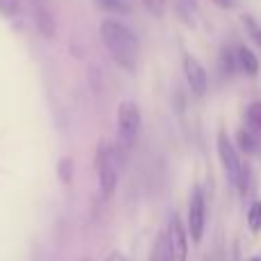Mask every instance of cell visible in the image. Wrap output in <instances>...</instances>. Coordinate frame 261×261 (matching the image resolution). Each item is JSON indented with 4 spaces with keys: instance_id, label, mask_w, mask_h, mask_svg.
Segmentation results:
<instances>
[{
    "instance_id": "6da1fadb",
    "label": "cell",
    "mask_w": 261,
    "mask_h": 261,
    "mask_svg": "<svg viewBox=\"0 0 261 261\" xmlns=\"http://www.w3.org/2000/svg\"><path fill=\"white\" fill-rule=\"evenodd\" d=\"M101 39H103V46L108 48L110 58L119 67L126 71H135L140 60V41L124 23L115 21V18H106L101 23Z\"/></svg>"
},
{
    "instance_id": "7a4b0ae2",
    "label": "cell",
    "mask_w": 261,
    "mask_h": 261,
    "mask_svg": "<svg viewBox=\"0 0 261 261\" xmlns=\"http://www.w3.org/2000/svg\"><path fill=\"white\" fill-rule=\"evenodd\" d=\"M119 153L122 149L117 147H101L99 151V190H101V199H110L115 195L117 188V179H119Z\"/></svg>"
},
{
    "instance_id": "3957f363",
    "label": "cell",
    "mask_w": 261,
    "mask_h": 261,
    "mask_svg": "<svg viewBox=\"0 0 261 261\" xmlns=\"http://www.w3.org/2000/svg\"><path fill=\"white\" fill-rule=\"evenodd\" d=\"M140 133V108L135 101H124L117 108V138L119 149L128 151Z\"/></svg>"
},
{
    "instance_id": "277c9868",
    "label": "cell",
    "mask_w": 261,
    "mask_h": 261,
    "mask_svg": "<svg viewBox=\"0 0 261 261\" xmlns=\"http://www.w3.org/2000/svg\"><path fill=\"white\" fill-rule=\"evenodd\" d=\"M204 227H206V202L204 193L195 186L188 199V234L193 243H199L204 239Z\"/></svg>"
},
{
    "instance_id": "5b68a950",
    "label": "cell",
    "mask_w": 261,
    "mask_h": 261,
    "mask_svg": "<svg viewBox=\"0 0 261 261\" xmlns=\"http://www.w3.org/2000/svg\"><path fill=\"white\" fill-rule=\"evenodd\" d=\"M218 156H220L222 170H225L229 184L236 186V179H239V174H241V165H243V158L239 156V149H236V144L227 138L225 130L218 133Z\"/></svg>"
},
{
    "instance_id": "8992f818",
    "label": "cell",
    "mask_w": 261,
    "mask_h": 261,
    "mask_svg": "<svg viewBox=\"0 0 261 261\" xmlns=\"http://www.w3.org/2000/svg\"><path fill=\"white\" fill-rule=\"evenodd\" d=\"M184 73H186V83H188L190 92H193L197 99H202L208 92V73L204 69V64L199 62L195 55L186 53L184 55Z\"/></svg>"
},
{
    "instance_id": "52a82bcc",
    "label": "cell",
    "mask_w": 261,
    "mask_h": 261,
    "mask_svg": "<svg viewBox=\"0 0 261 261\" xmlns=\"http://www.w3.org/2000/svg\"><path fill=\"white\" fill-rule=\"evenodd\" d=\"M165 231L170 241V261H186L188 259V229L181 225V218L172 216Z\"/></svg>"
},
{
    "instance_id": "ba28073f",
    "label": "cell",
    "mask_w": 261,
    "mask_h": 261,
    "mask_svg": "<svg viewBox=\"0 0 261 261\" xmlns=\"http://www.w3.org/2000/svg\"><path fill=\"white\" fill-rule=\"evenodd\" d=\"M32 3V16H35V25L44 39H53L55 37V16L50 9L48 0H30Z\"/></svg>"
},
{
    "instance_id": "9c48e42d",
    "label": "cell",
    "mask_w": 261,
    "mask_h": 261,
    "mask_svg": "<svg viewBox=\"0 0 261 261\" xmlns=\"http://www.w3.org/2000/svg\"><path fill=\"white\" fill-rule=\"evenodd\" d=\"M236 62H239V71L245 73V76L254 78L259 73V58L248 46H239L236 48Z\"/></svg>"
},
{
    "instance_id": "30bf717a",
    "label": "cell",
    "mask_w": 261,
    "mask_h": 261,
    "mask_svg": "<svg viewBox=\"0 0 261 261\" xmlns=\"http://www.w3.org/2000/svg\"><path fill=\"white\" fill-rule=\"evenodd\" d=\"M236 149L245 156H252L261 149V140L254 135V130L250 128H239L236 130Z\"/></svg>"
},
{
    "instance_id": "8fae6325",
    "label": "cell",
    "mask_w": 261,
    "mask_h": 261,
    "mask_svg": "<svg viewBox=\"0 0 261 261\" xmlns=\"http://www.w3.org/2000/svg\"><path fill=\"white\" fill-rule=\"evenodd\" d=\"M176 14H179V18L188 28H195L197 25V18H199L197 0H176Z\"/></svg>"
},
{
    "instance_id": "7c38bea8",
    "label": "cell",
    "mask_w": 261,
    "mask_h": 261,
    "mask_svg": "<svg viewBox=\"0 0 261 261\" xmlns=\"http://www.w3.org/2000/svg\"><path fill=\"white\" fill-rule=\"evenodd\" d=\"M220 71L225 78H231L236 71H239V62H236V50L225 46L220 50Z\"/></svg>"
},
{
    "instance_id": "4fadbf2b",
    "label": "cell",
    "mask_w": 261,
    "mask_h": 261,
    "mask_svg": "<svg viewBox=\"0 0 261 261\" xmlns=\"http://www.w3.org/2000/svg\"><path fill=\"white\" fill-rule=\"evenodd\" d=\"M147 261H170V241H167V231H161L151 248Z\"/></svg>"
},
{
    "instance_id": "5bb4252c",
    "label": "cell",
    "mask_w": 261,
    "mask_h": 261,
    "mask_svg": "<svg viewBox=\"0 0 261 261\" xmlns=\"http://www.w3.org/2000/svg\"><path fill=\"white\" fill-rule=\"evenodd\" d=\"M241 23H243V30L248 32V37L254 41V46H259L261 50V23L252 14H241Z\"/></svg>"
},
{
    "instance_id": "9a60e30c",
    "label": "cell",
    "mask_w": 261,
    "mask_h": 261,
    "mask_svg": "<svg viewBox=\"0 0 261 261\" xmlns=\"http://www.w3.org/2000/svg\"><path fill=\"white\" fill-rule=\"evenodd\" d=\"M245 124H248L250 130L261 133V101H252L245 108Z\"/></svg>"
},
{
    "instance_id": "2e32d148",
    "label": "cell",
    "mask_w": 261,
    "mask_h": 261,
    "mask_svg": "<svg viewBox=\"0 0 261 261\" xmlns=\"http://www.w3.org/2000/svg\"><path fill=\"white\" fill-rule=\"evenodd\" d=\"M236 188L241 190V195H250V190H252V167H250L248 161H243V165H241V174H239V179H236Z\"/></svg>"
},
{
    "instance_id": "e0dca14e",
    "label": "cell",
    "mask_w": 261,
    "mask_h": 261,
    "mask_svg": "<svg viewBox=\"0 0 261 261\" xmlns=\"http://www.w3.org/2000/svg\"><path fill=\"white\" fill-rule=\"evenodd\" d=\"M96 5H99L101 9H106V12H113V14H128L130 12L126 0H96Z\"/></svg>"
},
{
    "instance_id": "ac0fdd59",
    "label": "cell",
    "mask_w": 261,
    "mask_h": 261,
    "mask_svg": "<svg viewBox=\"0 0 261 261\" xmlns=\"http://www.w3.org/2000/svg\"><path fill=\"white\" fill-rule=\"evenodd\" d=\"M248 227L252 234H259L261 231V202H252L248 211Z\"/></svg>"
},
{
    "instance_id": "d6986e66",
    "label": "cell",
    "mask_w": 261,
    "mask_h": 261,
    "mask_svg": "<svg viewBox=\"0 0 261 261\" xmlns=\"http://www.w3.org/2000/svg\"><path fill=\"white\" fill-rule=\"evenodd\" d=\"M21 12V0H0V14L7 18L16 16Z\"/></svg>"
},
{
    "instance_id": "ffe728a7",
    "label": "cell",
    "mask_w": 261,
    "mask_h": 261,
    "mask_svg": "<svg viewBox=\"0 0 261 261\" xmlns=\"http://www.w3.org/2000/svg\"><path fill=\"white\" fill-rule=\"evenodd\" d=\"M142 5L147 7L149 14H153L156 18H161L165 14V0H142Z\"/></svg>"
},
{
    "instance_id": "44dd1931",
    "label": "cell",
    "mask_w": 261,
    "mask_h": 261,
    "mask_svg": "<svg viewBox=\"0 0 261 261\" xmlns=\"http://www.w3.org/2000/svg\"><path fill=\"white\" fill-rule=\"evenodd\" d=\"M71 170H73L71 158H62V161H60V165H58V172H60L62 184H69V181H71Z\"/></svg>"
},
{
    "instance_id": "7402d4cb",
    "label": "cell",
    "mask_w": 261,
    "mask_h": 261,
    "mask_svg": "<svg viewBox=\"0 0 261 261\" xmlns=\"http://www.w3.org/2000/svg\"><path fill=\"white\" fill-rule=\"evenodd\" d=\"M211 3L220 9H234L236 7V0H211Z\"/></svg>"
},
{
    "instance_id": "603a6c76",
    "label": "cell",
    "mask_w": 261,
    "mask_h": 261,
    "mask_svg": "<svg viewBox=\"0 0 261 261\" xmlns=\"http://www.w3.org/2000/svg\"><path fill=\"white\" fill-rule=\"evenodd\" d=\"M106 261H126V257H124L122 252H113V254H110V257L106 259Z\"/></svg>"
},
{
    "instance_id": "cb8c5ba5",
    "label": "cell",
    "mask_w": 261,
    "mask_h": 261,
    "mask_svg": "<svg viewBox=\"0 0 261 261\" xmlns=\"http://www.w3.org/2000/svg\"><path fill=\"white\" fill-rule=\"evenodd\" d=\"M250 261H261V257H252V259H250Z\"/></svg>"
}]
</instances>
